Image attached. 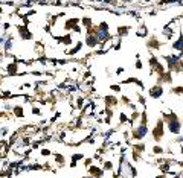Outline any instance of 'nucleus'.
I'll return each instance as SVG.
<instances>
[{"mask_svg": "<svg viewBox=\"0 0 183 178\" xmlns=\"http://www.w3.org/2000/svg\"><path fill=\"white\" fill-rule=\"evenodd\" d=\"M162 119L165 122V126L166 130L171 132L172 136H182V130H183V120L179 117L177 113L174 111H170V113H162Z\"/></svg>", "mask_w": 183, "mask_h": 178, "instance_id": "1", "label": "nucleus"}, {"mask_svg": "<svg viewBox=\"0 0 183 178\" xmlns=\"http://www.w3.org/2000/svg\"><path fill=\"white\" fill-rule=\"evenodd\" d=\"M151 137H153V140L156 143L162 142L163 139H165V122H163V119L160 117L157 119V122H156V126H153V131H151Z\"/></svg>", "mask_w": 183, "mask_h": 178, "instance_id": "2", "label": "nucleus"}, {"mask_svg": "<svg viewBox=\"0 0 183 178\" xmlns=\"http://www.w3.org/2000/svg\"><path fill=\"white\" fill-rule=\"evenodd\" d=\"M15 29H17V34L20 37V40H23V41H31V40L34 38V34L31 32V29H29L26 24L17 23L15 24Z\"/></svg>", "mask_w": 183, "mask_h": 178, "instance_id": "3", "label": "nucleus"}, {"mask_svg": "<svg viewBox=\"0 0 183 178\" xmlns=\"http://www.w3.org/2000/svg\"><path fill=\"white\" fill-rule=\"evenodd\" d=\"M163 95H165V87H163V84L156 82L148 88V96L151 99H160Z\"/></svg>", "mask_w": 183, "mask_h": 178, "instance_id": "4", "label": "nucleus"}, {"mask_svg": "<svg viewBox=\"0 0 183 178\" xmlns=\"http://www.w3.org/2000/svg\"><path fill=\"white\" fill-rule=\"evenodd\" d=\"M52 38L60 43V44H64V46H72L73 43H76V41H73V38H72V34H64V35H55V34H50Z\"/></svg>", "mask_w": 183, "mask_h": 178, "instance_id": "5", "label": "nucleus"}, {"mask_svg": "<svg viewBox=\"0 0 183 178\" xmlns=\"http://www.w3.org/2000/svg\"><path fill=\"white\" fill-rule=\"evenodd\" d=\"M125 84H134V85H137V87L140 88V91L147 90L144 81H142L140 78H136V76H130V78H125V79H122V81H121V85H125Z\"/></svg>", "mask_w": 183, "mask_h": 178, "instance_id": "6", "label": "nucleus"}, {"mask_svg": "<svg viewBox=\"0 0 183 178\" xmlns=\"http://www.w3.org/2000/svg\"><path fill=\"white\" fill-rule=\"evenodd\" d=\"M102 101H104V107H107V108H114V107H118V105H119V102H121V99H118V97H116L114 95H107V96H104Z\"/></svg>", "mask_w": 183, "mask_h": 178, "instance_id": "7", "label": "nucleus"}, {"mask_svg": "<svg viewBox=\"0 0 183 178\" xmlns=\"http://www.w3.org/2000/svg\"><path fill=\"white\" fill-rule=\"evenodd\" d=\"M171 47H172V50H177L179 53L183 52V29L182 27H179V37L172 41Z\"/></svg>", "mask_w": 183, "mask_h": 178, "instance_id": "8", "label": "nucleus"}, {"mask_svg": "<svg viewBox=\"0 0 183 178\" xmlns=\"http://www.w3.org/2000/svg\"><path fill=\"white\" fill-rule=\"evenodd\" d=\"M147 44V47L149 49V50H160V47H162V41H159V38L156 35H151L148 37V41L145 43Z\"/></svg>", "mask_w": 183, "mask_h": 178, "instance_id": "9", "label": "nucleus"}, {"mask_svg": "<svg viewBox=\"0 0 183 178\" xmlns=\"http://www.w3.org/2000/svg\"><path fill=\"white\" fill-rule=\"evenodd\" d=\"M84 46H86V43H84V41H76V43L73 44V47H72V49H66V52H64V53H66L67 57H70V58H72V57H75L76 53H80L81 49L84 47Z\"/></svg>", "mask_w": 183, "mask_h": 178, "instance_id": "10", "label": "nucleus"}, {"mask_svg": "<svg viewBox=\"0 0 183 178\" xmlns=\"http://www.w3.org/2000/svg\"><path fill=\"white\" fill-rule=\"evenodd\" d=\"M18 62H15V61H12V62H8L6 64V75L8 76H11V78H14V76H18Z\"/></svg>", "mask_w": 183, "mask_h": 178, "instance_id": "11", "label": "nucleus"}, {"mask_svg": "<svg viewBox=\"0 0 183 178\" xmlns=\"http://www.w3.org/2000/svg\"><path fill=\"white\" fill-rule=\"evenodd\" d=\"M78 24H81V17H69L64 23V31H73V27Z\"/></svg>", "mask_w": 183, "mask_h": 178, "instance_id": "12", "label": "nucleus"}, {"mask_svg": "<svg viewBox=\"0 0 183 178\" xmlns=\"http://www.w3.org/2000/svg\"><path fill=\"white\" fill-rule=\"evenodd\" d=\"M130 29H131L130 24H121V26L116 27V34H114V35L118 37V38H125V37H128V34H130Z\"/></svg>", "mask_w": 183, "mask_h": 178, "instance_id": "13", "label": "nucleus"}, {"mask_svg": "<svg viewBox=\"0 0 183 178\" xmlns=\"http://www.w3.org/2000/svg\"><path fill=\"white\" fill-rule=\"evenodd\" d=\"M86 157H84V154L82 152H75V154H72V157H70V165L69 166L72 167H76V165H78V161H81V160H84Z\"/></svg>", "mask_w": 183, "mask_h": 178, "instance_id": "14", "label": "nucleus"}, {"mask_svg": "<svg viewBox=\"0 0 183 178\" xmlns=\"http://www.w3.org/2000/svg\"><path fill=\"white\" fill-rule=\"evenodd\" d=\"M148 35H149V32H148L147 24L140 23V26L137 27V31H136V37H139V38H148Z\"/></svg>", "mask_w": 183, "mask_h": 178, "instance_id": "15", "label": "nucleus"}, {"mask_svg": "<svg viewBox=\"0 0 183 178\" xmlns=\"http://www.w3.org/2000/svg\"><path fill=\"white\" fill-rule=\"evenodd\" d=\"M12 116L15 119H23L24 117V107L23 105H14V108H12Z\"/></svg>", "mask_w": 183, "mask_h": 178, "instance_id": "16", "label": "nucleus"}, {"mask_svg": "<svg viewBox=\"0 0 183 178\" xmlns=\"http://www.w3.org/2000/svg\"><path fill=\"white\" fill-rule=\"evenodd\" d=\"M52 157H54V161L57 163L58 166H64V165H66V157H64L63 154H60V152H54Z\"/></svg>", "mask_w": 183, "mask_h": 178, "instance_id": "17", "label": "nucleus"}, {"mask_svg": "<svg viewBox=\"0 0 183 178\" xmlns=\"http://www.w3.org/2000/svg\"><path fill=\"white\" fill-rule=\"evenodd\" d=\"M131 149L136 151V152H139V154H144L145 149H147V145H145L144 142H136L133 146H131Z\"/></svg>", "mask_w": 183, "mask_h": 178, "instance_id": "18", "label": "nucleus"}, {"mask_svg": "<svg viewBox=\"0 0 183 178\" xmlns=\"http://www.w3.org/2000/svg\"><path fill=\"white\" fill-rule=\"evenodd\" d=\"M101 166H102V169L105 172H113L114 171V163L112 160H104L102 163H101Z\"/></svg>", "mask_w": 183, "mask_h": 178, "instance_id": "19", "label": "nucleus"}, {"mask_svg": "<svg viewBox=\"0 0 183 178\" xmlns=\"http://www.w3.org/2000/svg\"><path fill=\"white\" fill-rule=\"evenodd\" d=\"M81 26H82L84 29H89L92 26H95V24H93V18H92V17H81Z\"/></svg>", "mask_w": 183, "mask_h": 178, "instance_id": "20", "label": "nucleus"}, {"mask_svg": "<svg viewBox=\"0 0 183 178\" xmlns=\"http://www.w3.org/2000/svg\"><path fill=\"white\" fill-rule=\"evenodd\" d=\"M125 123H130V116L127 113H124V111H121L119 113V126H122Z\"/></svg>", "mask_w": 183, "mask_h": 178, "instance_id": "21", "label": "nucleus"}, {"mask_svg": "<svg viewBox=\"0 0 183 178\" xmlns=\"http://www.w3.org/2000/svg\"><path fill=\"white\" fill-rule=\"evenodd\" d=\"M163 154H166L165 148H162L160 145H154L153 146V155H163Z\"/></svg>", "mask_w": 183, "mask_h": 178, "instance_id": "22", "label": "nucleus"}, {"mask_svg": "<svg viewBox=\"0 0 183 178\" xmlns=\"http://www.w3.org/2000/svg\"><path fill=\"white\" fill-rule=\"evenodd\" d=\"M136 96H137V104L142 105L144 108H147V99H145V96H142L140 93H136Z\"/></svg>", "mask_w": 183, "mask_h": 178, "instance_id": "23", "label": "nucleus"}, {"mask_svg": "<svg viewBox=\"0 0 183 178\" xmlns=\"http://www.w3.org/2000/svg\"><path fill=\"white\" fill-rule=\"evenodd\" d=\"M40 155H41V157H50V155H54V152H52L49 148H41V149H40Z\"/></svg>", "mask_w": 183, "mask_h": 178, "instance_id": "24", "label": "nucleus"}, {"mask_svg": "<svg viewBox=\"0 0 183 178\" xmlns=\"http://www.w3.org/2000/svg\"><path fill=\"white\" fill-rule=\"evenodd\" d=\"M31 111H32V114H34V116H41V114H43L41 108L37 107V105H32V107H31Z\"/></svg>", "mask_w": 183, "mask_h": 178, "instance_id": "25", "label": "nucleus"}, {"mask_svg": "<svg viewBox=\"0 0 183 178\" xmlns=\"http://www.w3.org/2000/svg\"><path fill=\"white\" fill-rule=\"evenodd\" d=\"M110 90H112L113 93H121V91H122L121 84H112V85H110Z\"/></svg>", "mask_w": 183, "mask_h": 178, "instance_id": "26", "label": "nucleus"}, {"mask_svg": "<svg viewBox=\"0 0 183 178\" xmlns=\"http://www.w3.org/2000/svg\"><path fill=\"white\" fill-rule=\"evenodd\" d=\"M134 69L136 70H142L144 69V62H142V59L139 58V59H136V64H134Z\"/></svg>", "mask_w": 183, "mask_h": 178, "instance_id": "27", "label": "nucleus"}, {"mask_svg": "<svg viewBox=\"0 0 183 178\" xmlns=\"http://www.w3.org/2000/svg\"><path fill=\"white\" fill-rule=\"evenodd\" d=\"M2 29H3V34H5V32H8V31L11 29V23H9V22L3 23V24H2Z\"/></svg>", "mask_w": 183, "mask_h": 178, "instance_id": "28", "label": "nucleus"}, {"mask_svg": "<svg viewBox=\"0 0 183 178\" xmlns=\"http://www.w3.org/2000/svg\"><path fill=\"white\" fill-rule=\"evenodd\" d=\"M8 134H9V130H8V126H2V139H5Z\"/></svg>", "mask_w": 183, "mask_h": 178, "instance_id": "29", "label": "nucleus"}, {"mask_svg": "<svg viewBox=\"0 0 183 178\" xmlns=\"http://www.w3.org/2000/svg\"><path fill=\"white\" fill-rule=\"evenodd\" d=\"M122 73H124V67H118V69H116V75H118V76L122 75Z\"/></svg>", "mask_w": 183, "mask_h": 178, "instance_id": "30", "label": "nucleus"}, {"mask_svg": "<svg viewBox=\"0 0 183 178\" xmlns=\"http://www.w3.org/2000/svg\"><path fill=\"white\" fill-rule=\"evenodd\" d=\"M131 2H136V0H122V3H125V5L127 3H131Z\"/></svg>", "mask_w": 183, "mask_h": 178, "instance_id": "31", "label": "nucleus"}, {"mask_svg": "<svg viewBox=\"0 0 183 178\" xmlns=\"http://www.w3.org/2000/svg\"><path fill=\"white\" fill-rule=\"evenodd\" d=\"M89 2H98V3H104V0H89Z\"/></svg>", "mask_w": 183, "mask_h": 178, "instance_id": "32", "label": "nucleus"}, {"mask_svg": "<svg viewBox=\"0 0 183 178\" xmlns=\"http://www.w3.org/2000/svg\"><path fill=\"white\" fill-rule=\"evenodd\" d=\"M180 22H182V23H183V15H180Z\"/></svg>", "mask_w": 183, "mask_h": 178, "instance_id": "33", "label": "nucleus"}]
</instances>
